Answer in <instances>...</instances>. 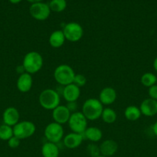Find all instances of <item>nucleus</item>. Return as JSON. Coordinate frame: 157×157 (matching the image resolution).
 <instances>
[{"mask_svg": "<svg viewBox=\"0 0 157 157\" xmlns=\"http://www.w3.org/2000/svg\"><path fill=\"white\" fill-rule=\"evenodd\" d=\"M103 105L96 98H89L82 107V113L88 121H95L101 117L103 111Z\"/></svg>", "mask_w": 157, "mask_h": 157, "instance_id": "f257e3e1", "label": "nucleus"}, {"mask_svg": "<svg viewBox=\"0 0 157 157\" xmlns=\"http://www.w3.org/2000/svg\"><path fill=\"white\" fill-rule=\"evenodd\" d=\"M22 66L26 73L34 75L39 71L43 66V58L37 52H29L23 58Z\"/></svg>", "mask_w": 157, "mask_h": 157, "instance_id": "f03ea898", "label": "nucleus"}, {"mask_svg": "<svg viewBox=\"0 0 157 157\" xmlns=\"http://www.w3.org/2000/svg\"><path fill=\"white\" fill-rule=\"evenodd\" d=\"M38 103L45 110H53L60 105V94L54 89H45L39 94Z\"/></svg>", "mask_w": 157, "mask_h": 157, "instance_id": "7ed1b4c3", "label": "nucleus"}, {"mask_svg": "<svg viewBox=\"0 0 157 157\" xmlns=\"http://www.w3.org/2000/svg\"><path fill=\"white\" fill-rule=\"evenodd\" d=\"M75 73L72 67L68 64H60L55 67L53 76L58 85L65 87L72 84Z\"/></svg>", "mask_w": 157, "mask_h": 157, "instance_id": "20e7f679", "label": "nucleus"}, {"mask_svg": "<svg viewBox=\"0 0 157 157\" xmlns=\"http://www.w3.org/2000/svg\"><path fill=\"white\" fill-rule=\"evenodd\" d=\"M36 130L35 124L32 121H19L16 125L13 127L14 136L18 139L25 140L33 136Z\"/></svg>", "mask_w": 157, "mask_h": 157, "instance_id": "39448f33", "label": "nucleus"}, {"mask_svg": "<svg viewBox=\"0 0 157 157\" xmlns=\"http://www.w3.org/2000/svg\"><path fill=\"white\" fill-rule=\"evenodd\" d=\"M68 125L72 132L83 134L88 127V120L82 112L76 111L71 113Z\"/></svg>", "mask_w": 157, "mask_h": 157, "instance_id": "423d86ee", "label": "nucleus"}, {"mask_svg": "<svg viewBox=\"0 0 157 157\" xmlns=\"http://www.w3.org/2000/svg\"><path fill=\"white\" fill-rule=\"evenodd\" d=\"M44 136L48 142L58 144L64 137V130L62 125L55 122L50 123L45 127Z\"/></svg>", "mask_w": 157, "mask_h": 157, "instance_id": "0eeeda50", "label": "nucleus"}, {"mask_svg": "<svg viewBox=\"0 0 157 157\" xmlns=\"http://www.w3.org/2000/svg\"><path fill=\"white\" fill-rule=\"evenodd\" d=\"M65 38L67 41L71 42H77L83 36L84 31L80 24L77 22H69L66 24L62 30Z\"/></svg>", "mask_w": 157, "mask_h": 157, "instance_id": "6e6552de", "label": "nucleus"}, {"mask_svg": "<svg viewBox=\"0 0 157 157\" xmlns=\"http://www.w3.org/2000/svg\"><path fill=\"white\" fill-rule=\"evenodd\" d=\"M29 13L34 19L38 21H45L50 15L51 10L49 4L42 2L31 5L29 7Z\"/></svg>", "mask_w": 157, "mask_h": 157, "instance_id": "1a4fd4ad", "label": "nucleus"}, {"mask_svg": "<svg viewBox=\"0 0 157 157\" xmlns=\"http://www.w3.org/2000/svg\"><path fill=\"white\" fill-rule=\"evenodd\" d=\"M52 115L54 122L63 125L69 121L71 112L66 105H58L52 110Z\"/></svg>", "mask_w": 157, "mask_h": 157, "instance_id": "9d476101", "label": "nucleus"}, {"mask_svg": "<svg viewBox=\"0 0 157 157\" xmlns=\"http://www.w3.org/2000/svg\"><path fill=\"white\" fill-rule=\"evenodd\" d=\"M20 114L18 110L14 107H9L4 110L2 114V121L4 124L13 127L19 122Z\"/></svg>", "mask_w": 157, "mask_h": 157, "instance_id": "9b49d317", "label": "nucleus"}, {"mask_svg": "<svg viewBox=\"0 0 157 157\" xmlns=\"http://www.w3.org/2000/svg\"><path fill=\"white\" fill-rule=\"evenodd\" d=\"M84 140L83 134L76 133H69L66 136L63 137V144L65 147L70 150L76 149L82 144L83 141Z\"/></svg>", "mask_w": 157, "mask_h": 157, "instance_id": "f8f14e48", "label": "nucleus"}, {"mask_svg": "<svg viewBox=\"0 0 157 157\" xmlns=\"http://www.w3.org/2000/svg\"><path fill=\"white\" fill-rule=\"evenodd\" d=\"M140 111L142 115L146 117H153L157 114V101L152 98H146L140 104Z\"/></svg>", "mask_w": 157, "mask_h": 157, "instance_id": "ddd939ff", "label": "nucleus"}, {"mask_svg": "<svg viewBox=\"0 0 157 157\" xmlns=\"http://www.w3.org/2000/svg\"><path fill=\"white\" fill-rule=\"evenodd\" d=\"M80 94L81 91L79 87L74 84H70L63 87L62 96L67 102H74L79 98Z\"/></svg>", "mask_w": 157, "mask_h": 157, "instance_id": "4468645a", "label": "nucleus"}, {"mask_svg": "<svg viewBox=\"0 0 157 157\" xmlns=\"http://www.w3.org/2000/svg\"><path fill=\"white\" fill-rule=\"evenodd\" d=\"M117 98V93L114 88L111 87H104L100 91L99 95V100L103 105H111L115 101Z\"/></svg>", "mask_w": 157, "mask_h": 157, "instance_id": "2eb2a0df", "label": "nucleus"}, {"mask_svg": "<svg viewBox=\"0 0 157 157\" xmlns=\"http://www.w3.org/2000/svg\"><path fill=\"white\" fill-rule=\"evenodd\" d=\"M32 84H33V80H32V75L26 72L20 75L17 79L16 87L22 93L29 92L32 89Z\"/></svg>", "mask_w": 157, "mask_h": 157, "instance_id": "dca6fc26", "label": "nucleus"}, {"mask_svg": "<svg viewBox=\"0 0 157 157\" xmlns=\"http://www.w3.org/2000/svg\"><path fill=\"white\" fill-rule=\"evenodd\" d=\"M118 144L113 140H106L99 145L101 155L111 157L116 153L118 150Z\"/></svg>", "mask_w": 157, "mask_h": 157, "instance_id": "f3484780", "label": "nucleus"}, {"mask_svg": "<svg viewBox=\"0 0 157 157\" xmlns=\"http://www.w3.org/2000/svg\"><path fill=\"white\" fill-rule=\"evenodd\" d=\"M84 139L88 140L91 143H97L103 138V132L97 127H89L86 128L83 133Z\"/></svg>", "mask_w": 157, "mask_h": 157, "instance_id": "a211bd4d", "label": "nucleus"}, {"mask_svg": "<svg viewBox=\"0 0 157 157\" xmlns=\"http://www.w3.org/2000/svg\"><path fill=\"white\" fill-rule=\"evenodd\" d=\"M66 38L62 31L56 30L51 33L49 38V44L53 48H58L64 44L66 41Z\"/></svg>", "mask_w": 157, "mask_h": 157, "instance_id": "6ab92c4d", "label": "nucleus"}, {"mask_svg": "<svg viewBox=\"0 0 157 157\" xmlns=\"http://www.w3.org/2000/svg\"><path fill=\"white\" fill-rule=\"evenodd\" d=\"M41 153L43 157H58L59 148L56 144L47 141L42 147Z\"/></svg>", "mask_w": 157, "mask_h": 157, "instance_id": "aec40b11", "label": "nucleus"}, {"mask_svg": "<svg viewBox=\"0 0 157 157\" xmlns=\"http://www.w3.org/2000/svg\"><path fill=\"white\" fill-rule=\"evenodd\" d=\"M124 116L129 121H136L141 117L142 113L139 107L134 105L128 106L124 110Z\"/></svg>", "mask_w": 157, "mask_h": 157, "instance_id": "412c9836", "label": "nucleus"}, {"mask_svg": "<svg viewBox=\"0 0 157 157\" xmlns=\"http://www.w3.org/2000/svg\"><path fill=\"white\" fill-rule=\"evenodd\" d=\"M101 118L103 119V122H105L106 124H112L116 121L117 113L113 109L110 108V107H106V108L103 109Z\"/></svg>", "mask_w": 157, "mask_h": 157, "instance_id": "4be33fe9", "label": "nucleus"}, {"mask_svg": "<svg viewBox=\"0 0 157 157\" xmlns=\"http://www.w3.org/2000/svg\"><path fill=\"white\" fill-rule=\"evenodd\" d=\"M140 81L144 87L149 88L157 84V76L151 72H146L142 75Z\"/></svg>", "mask_w": 157, "mask_h": 157, "instance_id": "5701e85b", "label": "nucleus"}, {"mask_svg": "<svg viewBox=\"0 0 157 157\" xmlns=\"http://www.w3.org/2000/svg\"><path fill=\"white\" fill-rule=\"evenodd\" d=\"M51 12H62L67 7L66 0H51L49 3Z\"/></svg>", "mask_w": 157, "mask_h": 157, "instance_id": "b1692460", "label": "nucleus"}, {"mask_svg": "<svg viewBox=\"0 0 157 157\" xmlns=\"http://www.w3.org/2000/svg\"><path fill=\"white\" fill-rule=\"evenodd\" d=\"M13 136V127L6 125V124H2L0 126V140H1L8 141Z\"/></svg>", "mask_w": 157, "mask_h": 157, "instance_id": "393cba45", "label": "nucleus"}, {"mask_svg": "<svg viewBox=\"0 0 157 157\" xmlns=\"http://www.w3.org/2000/svg\"><path fill=\"white\" fill-rule=\"evenodd\" d=\"M86 152H87L88 155L91 157H97L101 155L99 146L96 145L95 143H91L87 146Z\"/></svg>", "mask_w": 157, "mask_h": 157, "instance_id": "a878e982", "label": "nucleus"}, {"mask_svg": "<svg viewBox=\"0 0 157 157\" xmlns=\"http://www.w3.org/2000/svg\"><path fill=\"white\" fill-rule=\"evenodd\" d=\"M75 85H76L77 87H83V86L86 85V78L82 74H75V78H74V81L73 83Z\"/></svg>", "mask_w": 157, "mask_h": 157, "instance_id": "bb28decb", "label": "nucleus"}, {"mask_svg": "<svg viewBox=\"0 0 157 157\" xmlns=\"http://www.w3.org/2000/svg\"><path fill=\"white\" fill-rule=\"evenodd\" d=\"M20 142H21V140L18 139L16 136H13L8 140V145H9V147L10 148L15 149L19 147Z\"/></svg>", "mask_w": 157, "mask_h": 157, "instance_id": "cd10ccee", "label": "nucleus"}, {"mask_svg": "<svg viewBox=\"0 0 157 157\" xmlns=\"http://www.w3.org/2000/svg\"><path fill=\"white\" fill-rule=\"evenodd\" d=\"M148 94H149V98H152V99L157 101V84L149 87Z\"/></svg>", "mask_w": 157, "mask_h": 157, "instance_id": "c85d7f7f", "label": "nucleus"}, {"mask_svg": "<svg viewBox=\"0 0 157 157\" xmlns=\"http://www.w3.org/2000/svg\"><path fill=\"white\" fill-rule=\"evenodd\" d=\"M66 106L69 109V111L71 112V113H75V112L77 111L78 105H77L76 101H74V102H67V104Z\"/></svg>", "mask_w": 157, "mask_h": 157, "instance_id": "c756f323", "label": "nucleus"}, {"mask_svg": "<svg viewBox=\"0 0 157 157\" xmlns=\"http://www.w3.org/2000/svg\"><path fill=\"white\" fill-rule=\"evenodd\" d=\"M152 132H153L154 135H155V136H157V121H155V124L152 126Z\"/></svg>", "mask_w": 157, "mask_h": 157, "instance_id": "7c9ffc66", "label": "nucleus"}, {"mask_svg": "<svg viewBox=\"0 0 157 157\" xmlns=\"http://www.w3.org/2000/svg\"><path fill=\"white\" fill-rule=\"evenodd\" d=\"M152 66H153V68L155 71L157 72V57L154 59L153 64H152Z\"/></svg>", "mask_w": 157, "mask_h": 157, "instance_id": "2f4dec72", "label": "nucleus"}, {"mask_svg": "<svg viewBox=\"0 0 157 157\" xmlns=\"http://www.w3.org/2000/svg\"><path fill=\"white\" fill-rule=\"evenodd\" d=\"M29 2H31L32 4H33V3H37V2H42L43 1V0H27Z\"/></svg>", "mask_w": 157, "mask_h": 157, "instance_id": "473e14b6", "label": "nucleus"}, {"mask_svg": "<svg viewBox=\"0 0 157 157\" xmlns=\"http://www.w3.org/2000/svg\"><path fill=\"white\" fill-rule=\"evenodd\" d=\"M9 2H10L11 3H12V4H18V3L21 2L22 0H9Z\"/></svg>", "mask_w": 157, "mask_h": 157, "instance_id": "72a5a7b5", "label": "nucleus"}, {"mask_svg": "<svg viewBox=\"0 0 157 157\" xmlns=\"http://www.w3.org/2000/svg\"><path fill=\"white\" fill-rule=\"evenodd\" d=\"M97 157H107V156H103V155H100V156H99Z\"/></svg>", "mask_w": 157, "mask_h": 157, "instance_id": "f704fd0d", "label": "nucleus"}]
</instances>
